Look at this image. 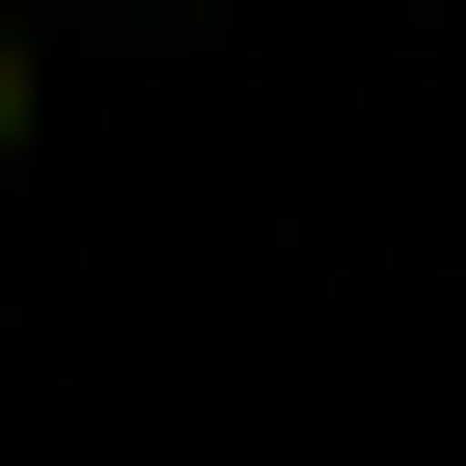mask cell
I'll return each instance as SVG.
<instances>
[{
	"mask_svg": "<svg viewBox=\"0 0 466 466\" xmlns=\"http://www.w3.org/2000/svg\"><path fill=\"white\" fill-rule=\"evenodd\" d=\"M28 137H56V28H0V192H28Z\"/></svg>",
	"mask_w": 466,
	"mask_h": 466,
	"instance_id": "obj_1",
	"label": "cell"
},
{
	"mask_svg": "<svg viewBox=\"0 0 466 466\" xmlns=\"http://www.w3.org/2000/svg\"><path fill=\"white\" fill-rule=\"evenodd\" d=\"M0 28H28V0H0Z\"/></svg>",
	"mask_w": 466,
	"mask_h": 466,
	"instance_id": "obj_2",
	"label": "cell"
}]
</instances>
